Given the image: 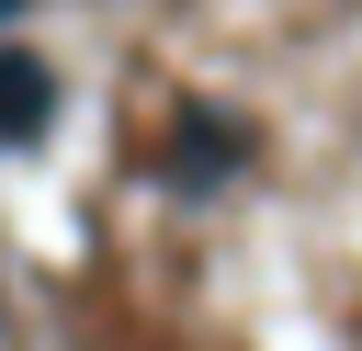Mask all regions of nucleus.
I'll return each mask as SVG.
<instances>
[{"instance_id": "nucleus-1", "label": "nucleus", "mask_w": 362, "mask_h": 351, "mask_svg": "<svg viewBox=\"0 0 362 351\" xmlns=\"http://www.w3.org/2000/svg\"><path fill=\"white\" fill-rule=\"evenodd\" d=\"M57 125V68L34 45H0V147H34Z\"/></svg>"}, {"instance_id": "nucleus-2", "label": "nucleus", "mask_w": 362, "mask_h": 351, "mask_svg": "<svg viewBox=\"0 0 362 351\" xmlns=\"http://www.w3.org/2000/svg\"><path fill=\"white\" fill-rule=\"evenodd\" d=\"M238 159H249V125H238V113H204V102H192V113L170 125V170H181L192 192H204V181H226Z\"/></svg>"}, {"instance_id": "nucleus-3", "label": "nucleus", "mask_w": 362, "mask_h": 351, "mask_svg": "<svg viewBox=\"0 0 362 351\" xmlns=\"http://www.w3.org/2000/svg\"><path fill=\"white\" fill-rule=\"evenodd\" d=\"M11 11H23V0H0V23H11Z\"/></svg>"}]
</instances>
